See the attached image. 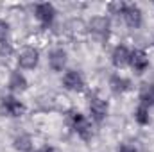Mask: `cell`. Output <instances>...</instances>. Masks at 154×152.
Returning <instances> with one entry per match:
<instances>
[{
	"mask_svg": "<svg viewBox=\"0 0 154 152\" xmlns=\"http://www.w3.org/2000/svg\"><path fill=\"white\" fill-rule=\"evenodd\" d=\"M118 14L122 16V20L125 22V25L131 27V29H138L142 25V22H143L142 9L136 4H120Z\"/></svg>",
	"mask_w": 154,
	"mask_h": 152,
	"instance_id": "cell-2",
	"label": "cell"
},
{
	"mask_svg": "<svg viewBox=\"0 0 154 152\" xmlns=\"http://www.w3.org/2000/svg\"><path fill=\"white\" fill-rule=\"evenodd\" d=\"M134 120L140 123V125H147L149 122H151V114H149V108H145V106H142V104H138V108L134 109Z\"/></svg>",
	"mask_w": 154,
	"mask_h": 152,
	"instance_id": "cell-16",
	"label": "cell"
},
{
	"mask_svg": "<svg viewBox=\"0 0 154 152\" xmlns=\"http://www.w3.org/2000/svg\"><path fill=\"white\" fill-rule=\"evenodd\" d=\"M66 122H68V125L72 127V131L75 132L81 140L90 141V140L93 138V125H91L90 118H88L86 114H82L81 111H75V109L68 111Z\"/></svg>",
	"mask_w": 154,
	"mask_h": 152,
	"instance_id": "cell-1",
	"label": "cell"
},
{
	"mask_svg": "<svg viewBox=\"0 0 154 152\" xmlns=\"http://www.w3.org/2000/svg\"><path fill=\"white\" fill-rule=\"evenodd\" d=\"M32 152H56V150H54V147H48V145H43V147H39L38 150H32Z\"/></svg>",
	"mask_w": 154,
	"mask_h": 152,
	"instance_id": "cell-19",
	"label": "cell"
},
{
	"mask_svg": "<svg viewBox=\"0 0 154 152\" xmlns=\"http://www.w3.org/2000/svg\"><path fill=\"white\" fill-rule=\"evenodd\" d=\"M109 88L113 93H125L131 90V81L120 74H115L109 77Z\"/></svg>",
	"mask_w": 154,
	"mask_h": 152,
	"instance_id": "cell-13",
	"label": "cell"
},
{
	"mask_svg": "<svg viewBox=\"0 0 154 152\" xmlns=\"http://www.w3.org/2000/svg\"><path fill=\"white\" fill-rule=\"evenodd\" d=\"M140 104L145 106V108H154V84L152 82H143L142 88H140Z\"/></svg>",
	"mask_w": 154,
	"mask_h": 152,
	"instance_id": "cell-14",
	"label": "cell"
},
{
	"mask_svg": "<svg viewBox=\"0 0 154 152\" xmlns=\"http://www.w3.org/2000/svg\"><path fill=\"white\" fill-rule=\"evenodd\" d=\"M48 66L54 72H63L66 66V52L63 48H54L48 54Z\"/></svg>",
	"mask_w": 154,
	"mask_h": 152,
	"instance_id": "cell-11",
	"label": "cell"
},
{
	"mask_svg": "<svg viewBox=\"0 0 154 152\" xmlns=\"http://www.w3.org/2000/svg\"><path fill=\"white\" fill-rule=\"evenodd\" d=\"M7 86H9V90H11L13 93H20V91H25V90H27L29 82H27V79H25V75H23L22 72L14 70V72H11V75H9Z\"/></svg>",
	"mask_w": 154,
	"mask_h": 152,
	"instance_id": "cell-12",
	"label": "cell"
},
{
	"mask_svg": "<svg viewBox=\"0 0 154 152\" xmlns=\"http://www.w3.org/2000/svg\"><path fill=\"white\" fill-rule=\"evenodd\" d=\"M129 57H131V50L125 45H116L113 48V52H111V63L118 70L129 66Z\"/></svg>",
	"mask_w": 154,
	"mask_h": 152,
	"instance_id": "cell-10",
	"label": "cell"
},
{
	"mask_svg": "<svg viewBox=\"0 0 154 152\" xmlns=\"http://www.w3.org/2000/svg\"><path fill=\"white\" fill-rule=\"evenodd\" d=\"M61 82H63L65 90H68V91H82L84 90V77L81 75V72H77V70L65 72Z\"/></svg>",
	"mask_w": 154,
	"mask_h": 152,
	"instance_id": "cell-9",
	"label": "cell"
},
{
	"mask_svg": "<svg viewBox=\"0 0 154 152\" xmlns=\"http://www.w3.org/2000/svg\"><path fill=\"white\" fill-rule=\"evenodd\" d=\"M108 102L104 99H100L99 95L91 93L88 97V111H90V116L95 123H102L108 116Z\"/></svg>",
	"mask_w": 154,
	"mask_h": 152,
	"instance_id": "cell-3",
	"label": "cell"
},
{
	"mask_svg": "<svg viewBox=\"0 0 154 152\" xmlns=\"http://www.w3.org/2000/svg\"><path fill=\"white\" fill-rule=\"evenodd\" d=\"M0 109L5 116L11 118H18L25 113V104L22 100H18L14 95H4L0 99Z\"/></svg>",
	"mask_w": 154,
	"mask_h": 152,
	"instance_id": "cell-4",
	"label": "cell"
},
{
	"mask_svg": "<svg viewBox=\"0 0 154 152\" xmlns=\"http://www.w3.org/2000/svg\"><path fill=\"white\" fill-rule=\"evenodd\" d=\"M118 152H138L133 145H122L120 149H118Z\"/></svg>",
	"mask_w": 154,
	"mask_h": 152,
	"instance_id": "cell-18",
	"label": "cell"
},
{
	"mask_svg": "<svg viewBox=\"0 0 154 152\" xmlns=\"http://www.w3.org/2000/svg\"><path fill=\"white\" fill-rule=\"evenodd\" d=\"M38 63H39V52H38V48H34V47L23 48L20 52V56H18V65L23 70H32V68L38 66Z\"/></svg>",
	"mask_w": 154,
	"mask_h": 152,
	"instance_id": "cell-6",
	"label": "cell"
},
{
	"mask_svg": "<svg viewBox=\"0 0 154 152\" xmlns=\"http://www.w3.org/2000/svg\"><path fill=\"white\" fill-rule=\"evenodd\" d=\"M9 43V23L5 20H0V45Z\"/></svg>",
	"mask_w": 154,
	"mask_h": 152,
	"instance_id": "cell-17",
	"label": "cell"
},
{
	"mask_svg": "<svg viewBox=\"0 0 154 152\" xmlns=\"http://www.w3.org/2000/svg\"><path fill=\"white\" fill-rule=\"evenodd\" d=\"M56 14H57L56 7L52 4H48V2H43V4H36L34 5V16H36V20L43 27H50L54 23V20H56Z\"/></svg>",
	"mask_w": 154,
	"mask_h": 152,
	"instance_id": "cell-5",
	"label": "cell"
},
{
	"mask_svg": "<svg viewBox=\"0 0 154 152\" xmlns=\"http://www.w3.org/2000/svg\"><path fill=\"white\" fill-rule=\"evenodd\" d=\"M129 66L133 68V72H134V74L142 75V74H143V72L149 68V57H147V54H145L143 50H140V48H134V50H131Z\"/></svg>",
	"mask_w": 154,
	"mask_h": 152,
	"instance_id": "cell-8",
	"label": "cell"
},
{
	"mask_svg": "<svg viewBox=\"0 0 154 152\" xmlns=\"http://www.w3.org/2000/svg\"><path fill=\"white\" fill-rule=\"evenodd\" d=\"M88 27H90V31H91L95 36L106 39L108 36H109L111 22H109V18H108V16H93V18L90 20Z\"/></svg>",
	"mask_w": 154,
	"mask_h": 152,
	"instance_id": "cell-7",
	"label": "cell"
},
{
	"mask_svg": "<svg viewBox=\"0 0 154 152\" xmlns=\"http://www.w3.org/2000/svg\"><path fill=\"white\" fill-rule=\"evenodd\" d=\"M13 145H14L16 150H20V152H32V147H34L32 138H31L29 134H18V136L14 138Z\"/></svg>",
	"mask_w": 154,
	"mask_h": 152,
	"instance_id": "cell-15",
	"label": "cell"
}]
</instances>
